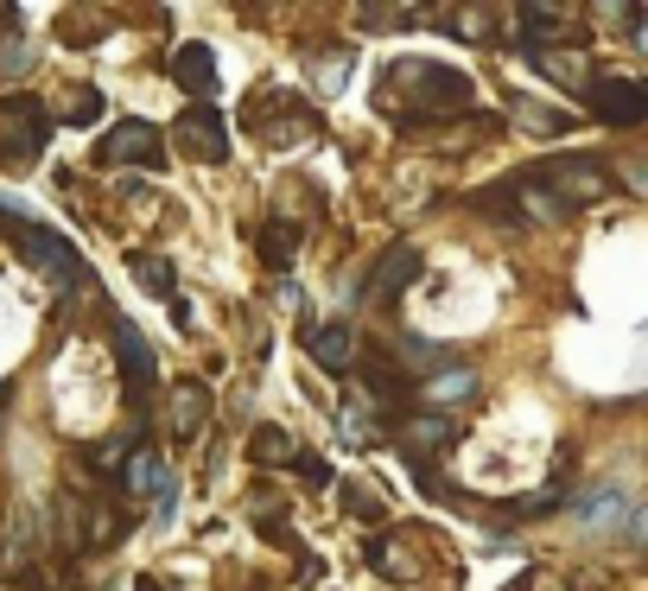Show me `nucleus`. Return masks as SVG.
Wrapping results in <instances>:
<instances>
[{
	"instance_id": "nucleus-1",
	"label": "nucleus",
	"mask_w": 648,
	"mask_h": 591,
	"mask_svg": "<svg viewBox=\"0 0 648 591\" xmlns=\"http://www.w3.org/2000/svg\"><path fill=\"white\" fill-rule=\"evenodd\" d=\"M375 108L394 115V128H426V122H452L470 108V77L445 71L433 57H394L382 83H375Z\"/></svg>"
},
{
	"instance_id": "nucleus-2",
	"label": "nucleus",
	"mask_w": 648,
	"mask_h": 591,
	"mask_svg": "<svg viewBox=\"0 0 648 591\" xmlns=\"http://www.w3.org/2000/svg\"><path fill=\"white\" fill-rule=\"evenodd\" d=\"M45 140H52V115H45L39 96H26V89L0 96V172L26 179L45 154Z\"/></svg>"
},
{
	"instance_id": "nucleus-3",
	"label": "nucleus",
	"mask_w": 648,
	"mask_h": 591,
	"mask_svg": "<svg viewBox=\"0 0 648 591\" xmlns=\"http://www.w3.org/2000/svg\"><path fill=\"white\" fill-rule=\"evenodd\" d=\"M0 235L20 249V261H26V267H39V274L57 286V293H83V261H77V249H71V242H64L57 230L20 223V217L7 210V230H0Z\"/></svg>"
},
{
	"instance_id": "nucleus-4",
	"label": "nucleus",
	"mask_w": 648,
	"mask_h": 591,
	"mask_svg": "<svg viewBox=\"0 0 648 591\" xmlns=\"http://www.w3.org/2000/svg\"><path fill=\"white\" fill-rule=\"evenodd\" d=\"M534 179L560 198L566 210H592L604 198H617V184H610V166L604 159H578V154H560V159H541V166H528Z\"/></svg>"
},
{
	"instance_id": "nucleus-5",
	"label": "nucleus",
	"mask_w": 648,
	"mask_h": 591,
	"mask_svg": "<svg viewBox=\"0 0 648 591\" xmlns=\"http://www.w3.org/2000/svg\"><path fill=\"white\" fill-rule=\"evenodd\" d=\"M115 362H121V388H128V408H153L159 357H153V344L140 337V325H134V318H115Z\"/></svg>"
},
{
	"instance_id": "nucleus-6",
	"label": "nucleus",
	"mask_w": 648,
	"mask_h": 591,
	"mask_svg": "<svg viewBox=\"0 0 648 591\" xmlns=\"http://www.w3.org/2000/svg\"><path fill=\"white\" fill-rule=\"evenodd\" d=\"M172 147H179L184 159H198V166H223L230 159V128H223V115H216V103H191L172 122Z\"/></svg>"
},
{
	"instance_id": "nucleus-7",
	"label": "nucleus",
	"mask_w": 648,
	"mask_h": 591,
	"mask_svg": "<svg viewBox=\"0 0 648 591\" xmlns=\"http://www.w3.org/2000/svg\"><path fill=\"white\" fill-rule=\"evenodd\" d=\"M458 433H465V426H458L452 413H419V408L401 413V420L389 426L394 452H401L407 464H426L433 452H452V445H458Z\"/></svg>"
},
{
	"instance_id": "nucleus-8",
	"label": "nucleus",
	"mask_w": 648,
	"mask_h": 591,
	"mask_svg": "<svg viewBox=\"0 0 648 591\" xmlns=\"http://www.w3.org/2000/svg\"><path fill=\"white\" fill-rule=\"evenodd\" d=\"M585 108L604 128H642L648 122V89L636 77H592L585 83Z\"/></svg>"
},
{
	"instance_id": "nucleus-9",
	"label": "nucleus",
	"mask_w": 648,
	"mask_h": 591,
	"mask_svg": "<svg viewBox=\"0 0 648 591\" xmlns=\"http://www.w3.org/2000/svg\"><path fill=\"white\" fill-rule=\"evenodd\" d=\"M96 154H103L108 166H147V172H159V166H166V134H159L153 122H140V115H128V122H115V128L103 134Z\"/></svg>"
},
{
	"instance_id": "nucleus-10",
	"label": "nucleus",
	"mask_w": 648,
	"mask_h": 591,
	"mask_svg": "<svg viewBox=\"0 0 648 591\" xmlns=\"http://www.w3.org/2000/svg\"><path fill=\"white\" fill-rule=\"evenodd\" d=\"M419 274H426V249H414V242L382 249V261L369 267V281H363V306H389V299H401Z\"/></svg>"
},
{
	"instance_id": "nucleus-11",
	"label": "nucleus",
	"mask_w": 648,
	"mask_h": 591,
	"mask_svg": "<svg viewBox=\"0 0 648 591\" xmlns=\"http://www.w3.org/2000/svg\"><path fill=\"white\" fill-rule=\"evenodd\" d=\"M115 477H121V489H128V496H147V503H153V521H166V515H172V503H179V484H172L166 458H159V452H147V445H140V452H128V464H121Z\"/></svg>"
},
{
	"instance_id": "nucleus-12",
	"label": "nucleus",
	"mask_w": 648,
	"mask_h": 591,
	"mask_svg": "<svg viewBox=\"0 0 648 591\" xmlns=\"http://www.w3.org/2000/svg\"><path fill=\"white\" fill-rule=\"evenodd\" d=\"M242 128L280 147V140H293V134H311V108H299L293 96H280V89H261L255 108L242 115Z\"/></svg>"
},
{
	"instance_id": "nucleus-13",
	"label": "nucleus",
	"mask_w": 648,
	"mask_h": 591,
	"mask_svg": "<svg viewBox=\"0 0 648 591\" xmlns=\"http://www.w3.org/2000/svg\"><path fill=\"white\" fill-rule=\"evenodd\" d=\"M465 401H477V369L452 362V369H439V376L414 382V401H407V408H419V413H452V408H465Z\"/></svg>"
},
{
	"instance_id": "nucleus-14",
	"label": "nucleus",
	"mask_w": 648,
	"mask_h": 591,
	"mask_svg": "<svg viewBox=\"0 0 648 591\" xmlns=\"http://www.w3.org/2000/svg\"><path fill=\"white\" fill-rule=\"evenodd\" d=\"M204 426H210V388L204 382H179L172 401H166V433H172V445H191Z\"/></svg>"
},
{
	"instance_id": "nucleus-15",
	"label": "nucleus",
	"mask_w": 648,
	"mask_h": 591,
	"mask_svg": "<svg viewBox=\"0 0 648 591\" xmlns=\"http://www.w3.org/2000/svg\"><path fill=\"white\" fill-rule=\"evenodd\" d=\"M45 115H52V128L57 122H64V128H96L108 115V96L96 83H71V89H57V103H45Z\"/></svg>"
},
{
	"instance_id": "nucleus-16",
	"label": "nucleus",
	"mask_w": 648,
	"mask_h": 591,
	"mask_svg": "<svg viewBox=\"0 0 648 591\" xmlns=\"http://www.w3.org/2000/svg\"><path fill=\"white\" fill-rule=\"evenodd\" d=\"M439 32L452 39H465V45H496V27H502V13L496 7H439V13H426Z\"/></svg>"
},
{
	"instance_id": "nucleus-17",
	"label": "nucleus",
	"mask_w": 648,
	"mask_h": 591,
	"mask_svg": "<svg viewBox=\"0 0 648 591\" xmlns=\"http://www.w3.org/2000/svg\"><path fill=\"white\" fill-rule=\"evenodd\" d=\"M306 350H311V362H318V369H331V376H350V362L363 357L350 325H311V331H306Z\"/></svg>"
},
{
	"instance_id": "nucleus-18",
	"label": "nucleus",
	"mask_w": 648,
	"mask_h": 591,
	"mask_svg": "<svg viewBox=\"0 0 648 591\" xmlns=\"http://www.w3.org/2000/svg\"><path fill=\"white\" fill-rule=\"evenodd\" d=\"M172 83H179L184 96H198V103H210L216 96V57H210V45H179L172 52Z\"/></svg>"
},
{
	"instance_id": "nucleus-19",
	"label": "nucleus",
	"mask_w": 648,
	"mask_h": 591,
	"mask_svg": "<svg viewBox=\"0 0 648 591\" xmlns=\"http://www.w3.org/2000/svg\"><path fill=\"white\" fill-rule=\"evenodd\" d=\"M128 274H134V286H140L147 299H179V267H172V255H159V249H134Z\"/></svg>"
},
{
	"instance_id": "nucleus-20",
	"label": "nucleus",
	"mask_w": 648,
	"mask_h": 591,
	"mask_svg": "<svg viewBox=\"0 0 648 591\" xmlns=\"http://www.w3.org/2000/svg\"><path fill=\"white\" fill-rule=\"evenodd\" d=\"M452 350L445 344H433V337H401V350H394V369H401V382H426V376H439V369H452Z\"/></svg>"
},
{
	"instance_id": "nucleus-21",
	"label": "nucleus",
	"mask_w": 648,
	"mask_h": 591,
	"mask_svg": "<svg viewBox=\"0 0 648 591\" xmlns=\"http://www.w3.org/2000/svg\"><path fill=\"white\" fill-rule=\"evenodd\" d=\"M528 64L546 71L553 83H566V89H585V83H592V57H585V45H566V52H553V45H546V52H534Z\"/></svg>"
},
{
	"instance_id": "nucleus-22",
	"label": "nucleus",
	"mask_w": 648,
	"mask_h": 591,
	"mask_svg": "<svg viewBox=\"0 0 648 591\" xmlns=\"http://www.w3.org/2000/svg\"><path fill=\"white\" fill-rule=\"evenodd\" d=\"M121 535H128V515L115 509V496L83 503V547H115Z\"/></svg>"
},
{
	"instance_id": "nucleus-23",
	"label": "nucleus",
	"mask_w": 648,
	"mask_h": 591,
	"mask_svg": "<svg viewBox=\"0 0 648 591\" xmlns=\"http://www.w3.org/2000/svg\"><path fill=\"white\" fill-rule=\"evenodd\" d=\"M509 115L528 134H572L578 128V115H566V108H553V103H534V96H509Z\"/></svg>"
},
{
	"instance_id": "nucleus-24",
	"label": "nucleus",
	"mask_w": 648,
	"mask_h": 591,
	"mask_svg": "<svg viewBox=\"0 0 648 591\" xmlns=\"http://www.w3.org/2000/svg\"><path fill=\"white\" fill-rule=\"evenodd\" d=\"M255 249H261V261H267L274 274H286V267H293V255H299V223H286V217H274V223H261Z\"/></svg>"
},
{
	"instance_id": "nucleus-25",
	"label": "nucleus",
	"mask_w": 648,
	"mask_h": 591,
	"mask_svg": "<svg viewBox=\"0 0 648 591\" xmlns=\"http://www.w3.org/2000/svg\"><path fill=\"white\" fill-rule=\"evenodd\" d=\"M39 547H45V515L20 509V515H13V535H7V553H0V560H7V566H32Z\"/></svg>"
},
{
	"instance_id": "nucleus-26",
	"label": "nucleus",
	"mask_w": 648,
	"mask_h": 591,
	"mask_svg": "<svg viewBox=\"0 0 648 591\" xmlns=\"http://www.w3.org/2000/svg\"><path fill=\"white\" fill-rule=\"evenodd\" d=\"M306 71H311V89H318V96H338L343 77H350V52H343V45H331V52H306Z\"/></svg>"
},
{
	"instance_id": "nucleus-27",
	"label": "nucleus",
	"mask_w": 648,
	"mask_h": 591,
	"mask_svg": "<svg viewBox=\"0 0 648 591\" xmlns=\"http://www.w3.org/2000/svg\"><path fill=\"white\" fill-rule=\"evenodd\" d=\"M248 521H255L261 540H274V547H293V553H299V540H293V528H286V515L274 509V496H255V503H248Z\"/></svg>"
},
{
	"instance_id": "nucleus-28",
	"label": "nucleus",
	"mask_w": 648,
	"mask_h": 591,
	"mask_svg": "<svg viewBox=\"0 0 648 591\" xmlns=\"http://www.w3.org/2000/svg\"><path fill=\"white\" fill-rule=\"evenodd\" d=\"M57 547L83 553V496L77 489H57Z\"/></svg>"
},
{
	"instance_id": "nucleus-29",
	"label": "nucleus",
	"mask_w": 648,
	"mask_h": 591,
	"mask_svg": "<svg viewBox=\"0 0 648 591\" xmlns=\"http://www.w3.org/2000/svg\"><path fill=\"white\" fill-rule=\"evenodd\" d=\"M293 452H299V445H293V433H280V426H255V433H248V458L255 464H293Z\"/></svg>"
},
{
	"instance_id": "nucleus-30",
	"label": "nucleus",
	"mask_w": 648,
	"mask_h": 591,
	"mask_svg": "<svg viewBox=\"0 0 648 591\" xmlns=\"http://www.w3.org/2000/svg\"><path fill=\"white\" fill-rule=\"evenodd\" d=\"M617 515H629V503H623L617 489H597V496H585V503H578V521H585V528H610Z\"/></svg>"
},
{
	"instance_id": "nucleus-31",
	"label": "nucleus",
	"mask_w": 648,
	"mask_h": 591,
	"mask_svg": "<svg viewBox=\"0 0 648 591\" xmlns=\"http://www.w3.org/2000/svg\"><path fill=\"white\" fill-rule=\"evenodd\" d=\"M357 20H363L369 32H407V27H419L426 13H419V7H363Z\"/></svg>"
},
{
	"instance_id": "nucleus-32",
	"label": "nucleus",
	"mask_w": 648,
	"mask_h": 591,
	"mask_svg": "<svg viewBox=\"0 0 648 591\" xmlns=\"http://www.w3.org/2000/svg\"><path fill=\"white\" fill-rule=\"evenodd\" d=\"M338 503H343L350 515H357V521H369V528H375V521L389 515V509H382V496H375L369 484H338Z\"/></svg>"
},
{
	"instance_id": "nucleus-33",
	"label": "nucleus",
	"mask_w": 648,
	"mask_h": 591,
	"mask_svg": "<svg viewBox=\"0 0 648 591\" xmlns=\"http://www.w3.org/2000/svg\"><path fill=\"white\" fill-rule=\"evenodd\" d=\"M32 64H39V45H32V39H7V45H0V77H26Z\"/></svg>"
},
{
	"instance_id": "nucleus-34",
	"label": "nucleus",
	"mask_w": 648,
	"mask_h": 591,
	"mask_svg": "<svg viewBox=\"0 0 648 591\" xmlns=\"http://www.w3.org/2000/svg\"><path fill=\"white\" fill-rule=\"evenodd\" d=\"M293 464H299V477H306V489H325V484H331V464L318 458V452H293Z\"/></svg>"
},
{
	"instance_id": "nucleus-35",
	"label": "nucleus",
	"mask_w": 648,
	"mask_h": 591,
	"mask_svg": "<svg viewBox=\"0 0 648 591\" xmlns=\"http://www.w3.org/2000/svg\"><path fill=\"white\" fill-rule=\"evenodd\" d=\"M274 299H280V306H293V312H299V281H274Z\"/></svg>"
}]
</instances>
